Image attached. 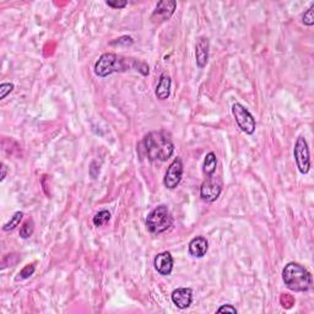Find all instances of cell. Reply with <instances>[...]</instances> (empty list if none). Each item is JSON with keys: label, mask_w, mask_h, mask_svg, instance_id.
Masks as SVG:
<instances>
[{"label": "cell", "mask_w": 314, "mask_h": 314, "mask_svg": "<svg viewBox=\"0 0 314 314\" xmlns=\"http://www.w3.org/2000/svg\"><path fill=\"white\" fill-rule=\"evenodd\" d=\"M145 152L150 161H160L164 162L173 155L175 144L170 134L163 130L149 133L144 138Z\"/></svg>", "instance_id": "cell-1"}, {"label": "cell", "mask_w": 314, "mask_h": 314, "mask_svg": "<svg viewBox=\"0 0 314 314\" xmlns=\"http://www.w3.org/2000/svg\"><path fill=\"white\" fill-rule=\"evenodd\" d=\"M286 287L295 292H306L313 285L310 273L298 263H288L282 271Z\"/></svg>", "instance_id": "cell-2"}, {"label": "cell", "mask_w": 314, "mask_h": 314, "mask_svg": "<svg viewBox=\"0 0 314 314\" xmlns=\"http://www.w3.org/2000/svg\"><path fill=\"white\" fill-rule=\"evenodd\" d=\"M129 65L128 59L119 57L114 53H104L95 64V74L99 77H106L118 71H124L128 69Z\"/></svg>", "instance_id": "cell-3"}, {"label": "cell", "mask_w": 314, "mask_h": 314, "mask_svg": "<svg viewBox=\"0 0 314 314\" xmlns=\"http://www.w3.org/2000/svg\"><path fill=\"white\" fill-rule=\"evenodd\" d=\"M173 219L169 209L164 205L155 207L146 217V227L154 235H160L172 226Z\"/></svg>", "instance_id": "cell-4"}, {"label": "cell", "mask_w": 314, "mask_h": 314, "mask_svg": "<svg viewBox=\"0 0 314 314\" xmlns=\"http://www.w3.org/2000/svg\"><path fill=\"white\" fill-rule=\"evenodd\" d=\"M232 113L242 132H244L248 135H252L256 132V119L244 106H242L241 103H235L232 106Z\"/></svg>", "instance_id": "cell-5"}, {"label": "cell", "mask_w": 314, "mask_h": 314, "mask_svg": "<svg viewBox=\"0 0 314 314\" xmlns=\"http://www.w3.org/2000/svg\"><path fill=\"white\" fill-rule=\"evenodd\" d=\"M294 156L295 160H296L298 171L302 175H307L310 170V155L307 140L303 136H300L297 139L296 145H295L294 149Z\"/></svg>", "instance_id": "cell-6"}, {"label": "cell", "mask_w": 314, "mask_h": 314, "mask_svg": "<svg viewBox=\"0 0 314 314\" xmlns=\"http://www.w3.org/2000/svg\"><path fill=\"white\" fill-rule=\"evenodd\" d=\"M222 185L219 180L213 178V176L207 177V179L200 186V198L206 203H214L221 194Z\"/></svg>", "instance_id": "cell-7"}, {"label": "cell", "mask_w": 314, "mask_h": 314, "mask_svg": "<svg viewBox=\"0 0 314 314\" xmlns=\"http://www.w3.org/2000/svg\"><path fill=\"white\" fill-rule=\"evenodd\" d=\"M183 176V162L180 158H175L172 163L170 164V167L167 169L166 175L163 178V184L166 188L169 189H175L178 186V184L182 180Z\"/></svg>", "instance_id": "cell-8"}, {"label": "cell", "mask_w": 314, "mask_h": 314, "mask_svg": "<svg viewBox=\"0 0 314 314\" xmlns=\"http://www.w3.org/2000/svg\"><path fill=\"white\" fill-rule=\"evenodd\" d=\"M177 8V3L173 0H163L156 5V9L152 12L151 20L155 24H161L170 20Z\"/></svg>", "instance_id": "cell-9"}, {"label": "cell", "mask_w": 314, "mask_h": 314, "mask_svg": "<svg viewBox=\"0 0 314 314\" xmlns=\"http://www.w3.org/2000/svg\"><path fill=\"white\" fill-rule=\"evenodd\" d=\"M209 39L206 37H199L197 45H195V60H197V65L200 69L206 67L207 61H209Z\"/></svg>", "instance_id": "cell-10"}, {"label": "cell", "mask_w": 314, "mask_h": 314, "mask_svg": "<svg viewBox=\"0 0 314 314\" xmlns=\"http://www.w3.org/2000/svg\"><path fill=\"white\" fill-rule=\"evenodd\" d=\"M171 298H172V302L176 304L177 308L179 309H185L191 306L193 302V291L192 288H177L172 292L171 295Z\"/></svg>", "instance_id": "cell-11"}, {"label": "cell", "mask_w": 314, "mask_h": 314, "mask_svg": "<svg viewBox=\"0 0 314 314\" xmlns=\"http://www.w3.org/2000/svg\"><path fill=\"white\" fill-rule=\"evenodd\" d=\"M155 269L160 275L169 276L173 270V258L170 252H163V253L157 254L155 258Z\"/></svg>", "instance_id": "cell-12"}, {"label": "cell", "mask_w": 314, "mask_h": 314, "mask_svg": "<svg viewBox=\"0 0 314 314\" xmlns=\"http://www.w3.org/2000/svg\"><path fill=\"white\" fill-rule=\"evenodd\" d=\"M207 249H209V242L201 236L193 238L189 243V254L194 258H203Z\"/></svg>", "instance_id": "cell-13"}, {"label": "cell", "mask_w": 314, "mask_h": 314, "mask_svg": "<svg viewBox=\"0 0 314 314\" xmlns=\"http://www.w3.org/2000/svg\"><path fill=\"white\" fill-rule=\"evenodd\" d=\"M171 77L166 74H162L160 77V81H158V85L156 88V93L158 99H167L171 95Z\"/></svg>", "instance_id": "cell-14"}, {"label": "cell", "mask_w": 314, "mask_h": 314, "mask_svg": "<svg viewBox=\"0 0 314 314\" xmlns=\"http://www.w3.org/2000/svg\"><path fill=\"white\" fill-rule=\"evenodd\" d=\"M217 169V158L216 155L214 152H209V154L205 156L204 164H203V172L207 177H211L214 173L216 172Z\"/></svg>", "instance_id": "cell-15"}, {"label": "cell", "mask_w": 314, "mask_h": 314, "mask_svg": "<svg viewBox=\"0 0 314 314\" xmlns=\"http://www.w3.org/2000/svg\"><path fill=\"white\" fill-rule=\"evenodd\" d=\"M110 220H111L110 211L101 210V211H98L95 216H93L92 221H93V225H95L96 227H102V226L107 225V223L110 222Z\"/></svg>", "instance_id": "cell-16"}, {"label": "cell", "mask_w": 314, "mask_h": 314, "mask_svg": "<svg viewBox=\"0 0 314 314\" xmlns=\"http://www.w3.org/2000/svg\"><path fill=\"white\" fill-rule=\"evenodd\" d=\"M23 217H24V213H21V211H17V213H15L14 216H12L8 222H6L5 225L3 226V229H4L5 232H9V231H12V229H15L18 225H20Z\"/></svg>", "instance_id": "cell-17"}, {"label": "cell", "mask_w": 314, "mask_h": 314, "mask_svg": "<svg viewBox=\"0 0 314 314\" xmlns=\"http://www.w3.org/2000/svg\"><path fill=\"white\" fill-rule=\"evenodd\" d=\"M33 232H35V222H33V220L30 219V220H27V221L25 222L23 226H21L20 237L24 239H27L33 235Z\"/></svg>", "instance_id": "cell-18"}, {"label": "cell", "mask_w": 314, "mask_h": 314, "mask_svg": "<svg viewBox=\"0 0 314 314\" xmlns=\"http://www.w3.org/2000/svg\"><path fill=\"white\" fill-rule=\"evenodd\" d=\"M36 266L33 265V264H30V265H26L25 268L21 270L20 273H18V276L16 278V281L18 280H26L29 279L31 275H33V273H35Z\"/></svg>", "instance_id": "cell-19"}, {"label": "cell", "mask_w": 314, "mask_h": 314, "mask_svg": "<svg viewBox=\"0 0 314 314\" xmlns=\"http://www.w3.org/2000/svg\"><path fill=\"white\" fill-rule=\"evenodd\" d=\"M302 23L307 26H313L314 25V4L310 5V8L303 14Z\"/></svg>", "instance_id": "cell-20"}, {"label": "cell", "mask_w": 314, "mask_h": 314, "mask_svg": "<svg viewBox=\"0 0 314 314\" xmlns=\"http://www.w3.org/2000/svg\"><path fill=\"white\" fill-rule=\"evenodd\" d=\"M14 90V83L4 82L0 85V99H4L6 96Z\"/></svg>", "instance_id": "cell-21"}, {"label": "cell", "mask_w": 314, "mask_h": 314, "mask_svg": "<svg viewBox=\"0 0 314 314\" xmlns=\"http://www.w3.org/2000/svg\"><path fill=\"white\" fill-rule=\"evenodd\" d=\"M281 304L285 307V308H291L292 304H295V298L291 296V295L284 294L281 296Z\"/></svg>", "instance_id": "cell-22"}, {"label": "cell", "mask_w": 314, "mask_h": 314, "mask_svg": "<svg viewBox=\"0 0 314 314\" xmlns=\"http://www.w3.org/2000/svg\"><path fill=\"white\" fill-rule=\"evenodd\" d=\"M106 4H107L108 6H111V8H113V9H123V8H125L127 5H128V3L124 2V0H122V2H111V0H107V2H106Z\"/></svg>", "instance_id": "cell-23"}, {"label": "cell", "mask_w": 314, "mask_h": 314, "mask_svg": "<svg viewBox=\"0 0 314 314\" xmlns=\"http://www.w3.org/2000/svg\"><path fill=\"white\" fill-rule=\"evenodd\" d=\"M223 312L237 313V309H236L233 306H231V304H223V306H221L219 309H217V313H223Z\"/></svg>", "instance_id": "cell-24"}, {"label": "cell", "mask_w": 314, "mask_h": 314, "mask_svg": "<svg viewBox=\"0 0 314 314\" xmlns=\"http://www.w3.org/2000/svg\"><path fill=\"white\" fill-rule=\"evenodd\" d=\"M120 43H124V45H133V38L132 37H122L116 42H112V45H120Z\"/></svg>", "instance_id": "cell-25"}, {"label": "cell", "mask_w": 314, "mask_h": 314, "mask_svg": "<svg viewBox=\"0 0 314 314\" xmlns=\"http://www.w3.org/2000/svg\"><path fill=\"white\" fill-rule=\"evenodd\" d=\"M5 177H6V166L4 163H2V178H0V180H4L5 179Z\"/></svg>", "instance_id": "cell-26"}]
</instances>
